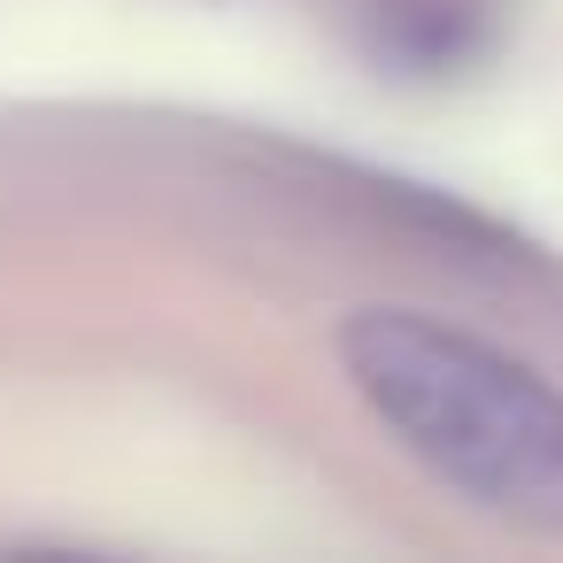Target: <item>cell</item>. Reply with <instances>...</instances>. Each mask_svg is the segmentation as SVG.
Listing matches in <instances>:
<instances>
[{
  "instance_id": "cell-1",
  "label": "cell",
  "mask_w": 563,
  "mask_h": 563,
  "mask_svg": "<svg viewBox=\"0 0 563 563\" xmlns=\"http://www.w3.org/2000/svg\"><path fill=\"white\" fill-rule=\"evenodd\" d=\"M340 363L448 494L517 532H563V394L532 363L424 309H355Z\"/></svg>"
}]
</instances>
